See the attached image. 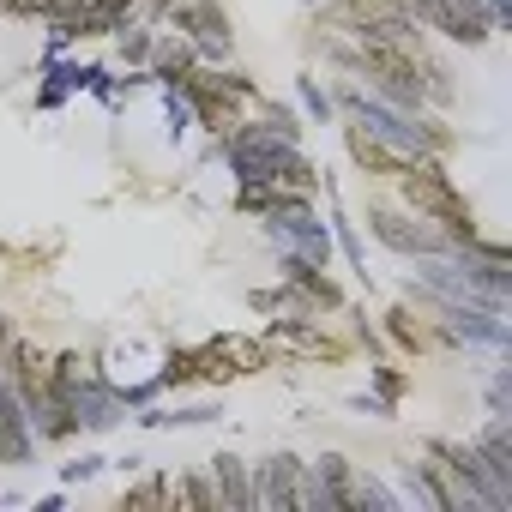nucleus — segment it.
I'll use <instances>...</instances> for the list:
<instances>
[{
	"mask_svg": "<svg viewBox=\"0 0 512 512\" xmlns=\"http://www.w3.org/2000/svg\"><path fill=\"white\" fill-rule=\"evenodd\" d=\"M181 494H187V500H199V506H217V488H211V482H199V476H187V482H181Z\"/></svg>",
	"mask_w": 512,
	"mask_h": 512,
	"instance_id": "2eb2a0df",
	"label": "nucleus"
},
{
	"mask_svg": "<svg viewBox=\"0 0 512 512\" xmlns=\"http://www.w3.org/2000/svg\"><path fill=\"white\" fill-rule=\"evenodd\" d=\"M332 109H344L368 139H380V145H392V151H404V157H440V151L452 145V133H446L434 115L398 109V103H386L380 91H362V85H344Z\"/></svg>",
	"mask_w": 512,
	"mask_h": 512,
	"instance_id": "f257e3e1",
	"label": "nucleus"
},
{
	"mask_svg": "<svg viewBox=\"0 0 512 512\" xmlns=\"http://www.w3.org/2000/svg\"><path fill=\"white\" fill-rule=\"evenodd\" d=\"M374 386H380V392H386V398H392V392H398V386H404V380H398V374H392V368H374Z\"/></svg>",
	"mask_w": 512,
	"mask_h": 512,
	"instance_id": "a211bd4d",
	"label": "nucleus"
},
{
	"mask_svg": "<svg viewBox=\"0 0 512 512\" xmlns=\"http://www.w3.org/2000/svg\"><path fill=\"white\" fill-rule=\"evenodd\" d=\"M37 452V434H31V416L19 404V392L7 386V374H0V464H25Z\"/></svg>",
	"mask_w": 512,
	"mask_h": 512,
	"instance_id": "6e6552de",
	"label": "nucleus"
},
{
	"mask_svg": "<svg viewBox=\"0 0 512 512\" xmlns=\"http://www.w3.org/2000/svg\"><path fill=\"white\" fill-rule=\"evenodd\" d=\"M392 332H398L404 344H416V326H410V308H398V314H392Z\"/></svg>",
	"mask_w": 512,
	"mask_h": 512,
	"instance_id": "f3484780",
	"label": "nucleus"
},
{
	"mask_svg": "<svg viewBox=\"0 0 512 512\" xmlns=\"http://www.w3.org/2000/svg\"><path fill=\"white\" fill-rule=\"evenodd\" d=\"M115 37H121V61H133V67H145V61H151V43H157L151 31H127V25H121Z\"/></svg>",
	"mask_w": 512,
	"mask_h": 512,
	"instance_id": "f8f14e48",
	"label": "nucleus"
},
{
	"mask_svg": "<svg viewBox=\"0 0 512 512\" xmlns=\"http://www.w3.org/2000/svg\"><path fill=\"white\" fill-rule=\"evenodd\" d=\"M302 103H308V115H320V121L332 115V97H326V91H320L314 79H302Z\"/></svg>",
	"mask_w": 512,
	"mask_h": 512,
	"instance_id": "ddd939ff",
	"label": "nucleus"
},
{
	"mask_svg": "<svg viewBox=\"0 0 512 512\" xmlns=\"http://www.w3.org/2000/svg\"><path fill=\"white\" fill-rule=\"evenodd\" d=\"M398 187H404V211H416L422 223H434V229H446L452 241H464L476 223H470V205H464V193L452 187V175L434 163V157H422V163H410L404 175H398Z\"/></svg>",
	"mask_w": 512,
	"mask_h": 512,
	"instance_id": "7ed1b4c3",
	"label": "nucleus"
},
{
	"mask_svg": "<svg viewBox=\"0 0 512 512\" xmlns=\"http://www.w3.org/2000/svg\"><path fill=\"white\" fill-rule=\"evenodd\" d=\"M127 19H133V0H79L67 25H49V31H55L49 55H61V49L73 43V37H115V31H121Z\"/></svg>",
	"mask_w": 512,
	"mask_h": 512,
	"instance_id": "423d86ee",
	"label": "nucleus"
},
{
	"mask_svg": "<svg viewBox=\"0 0 512 512\" xmlns=\"http://www.w3.org/2000/svg\"><path fill=\"white\" fill-rule=\"evenodd\" d=\"M266 127H272V133H278V139H296V133H302V127H296V115H290V109H272V115H266Z\"/></svg>",
	"mask_w": 512,
	"mask_h": 512,
	"instance_id": "4468645a",
	"label": "nucleus"
},
{
	"mask_svg": "<svg viewBox=\"0 0 512 512\" xmlns=\"http://www.w3.org/2000/svg\"><path fill=\"white\" fill-rule=\"evenodd\" d=\"M169 19H175V31L193 37V55H205V61L229 55V13L217 7V0H175Z\"/></svg>",
	"mask_w": 512,
	"mask_h": 512,
	"instance_id": "39448f33",
	"label": "nucleus"
},
{
	"mask_svg": "<svg viewBox=\"0 0 512 512\" xmlns=\"http://www.w3.org/2000/svg\"><path fill=\"white\" fill-rule=\"evenodd\" d=\"M211 488H217V500H229V506H253V476H247V464L229 458V452L211 458Z\"/></svg>",
	"mask_w": 512,
	"mask_h": 512,
	"instance_id": "9d476101",
	"label": "nucleus"
},
{
	"mask_svg": "<svg viewBox=\"0 0 512 512\" xmlns=\"http://www.w3.org/2000/svg\"><path fill=\"white\" fill-rule=\"evenodd\" d=\"M103 470V458H79V464H67V482H91Z\"/></svg>",
	"mask_w": 512,
	"mask_h": 512,
	"instance_id": "dca6fc26",
	"label": "nucleus"
},
{
	"mask_svg": "<svg viewBox=\"0 0 512 512\" xmlns=\"http://www.w3.org/2000/svg\"><path fill=\"white\" fill-rule=\"evenodd\" d=\"M368 229H374L392 253H404V260H434V253H458V241H452L446 229H434V223H422L416 211H398V205H368Z\"/></svg>",
	"mask_w": 512,
	"mask_h": 512,
	"instance_id": "20e7f679",
	"label": "nucleus"
},
{
	"mask_svg": "<svg viewBox=\"0 0 512 512\" xmlns=\"http://www.w3.org/2000/svg\"><path fill=\"white\" fill-rule=\"evenodd\" d=\"M151 67H157V79H181V73H193V43H151Z\"/></svg>",
	"mask_w": 512,
	"mask_h": 512,
	"instance_id": "9b49d317",
	"label": "nucleus"
},
{
	"mask_svg": "<svg viewBox=\"0 0 512 512\" xmlns=\"http://www.w3.org/2000/svg\"><path fill=\"white\" fill-rule=\"evenodd\" d=\"M247 470H253V506H302V458L272 452L266 464Z\"/></svg>",
	"mask_w": 512,
	"mask_h": 512,
	"instance_id": "0eeeda50",
	"label": "nucleus"
},
{
	"mask_svg": "<svg viewBox=\"0 0 512 512\" xmlns=\"http://www.w3.org/2000/svg\"><path fill=\"white\" fill-rule=\"evenodd\" d=\"M344 145H350V157H356V169H368V175H404L410 163H422V157H404V151H392V145H380V139H368L362 127H344Z\"/></svg>",
	"mask_w": 512,
	"mask_h": 512,
	"instance_id": "1a4fd4ad",
	"label": "nucleus"
},
{
	"mask_svg": "<svg viewBox=\"0 0 512 512\" xmlns=\"http://www.w3.org/2000/svg\"><path fill=\"white\" fill-rule=\"evenodd\" d=\"M223 157H229L235 181H272L290 193H314V163L302 157L296 139H278L272 127H229Z\"/></svg>",
	"mask_w": 512,
	"mask_h": 512,
	"instance_id": "f03ea898",
	"label": "nucleus"
},
{
	"mask_svg": "<svg viewBox=\"0 0 512 512\" xmlns=\"http://www.w3.org/2000/svg\"><path fill=\"white\" fill-rule=\"evenodd\" d=\"M151 7H163V13H169V7H175V0H151Z\"/></svg>",
	"mask_w": 512,
	"mask_h": 512,
	"instance_id": "6ab92c4d",
	"label": "nucleus"
}]
</instances>
